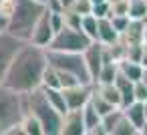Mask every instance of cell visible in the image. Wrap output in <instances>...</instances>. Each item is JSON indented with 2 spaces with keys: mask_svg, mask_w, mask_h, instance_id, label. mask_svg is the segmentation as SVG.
Here are the masks:
<instances>
[{
  "mask_svg": "<svg viewBox=\"0 0 147 135\" xmlns=\"http://www.w3.org/2000/svg\"><path fill=\"white\" fill-rule=\"evenodd\" d=\"M47 65H49L47 49L34 43H24L14 55L2 85L18 93H28L36 87H42V75Z\"/></svg>",
  "mask_w": 147,
  "mask_h": 135,
  "instance_id": "6da1fadb",
  "label": "cell"
},
{
  "mask_svg": "<svg viewBox=\"0 0 147 135\" xmlns=\"http://www.w3.org/2000/svg\"><path fill=\"white\" fill-rule=\"evenodd\" d=\"M24 107L28 113H32L45 129V135H61V123L63 115L49 103L47 93L42 87H36L28 93H24Z\"/></svg>",
  "mask_w": 147,
  "mask_h": 135,
  "instance_id": "7a4b0ae2",
  "label": "cell"
},
{
  "mask_svg": "<svg viewBox=\"0 0 147 135\" xmlns=\"http://www.w3.org/2000/svg\"><path fill=\"white\" fill-rule=\"evenodd\" d=\"M45 8H47L45 4L34 2V0H16V10L10 16L6 30L10 34H14L16 38L28 43L30 36H32V30H34V26L38 22V18L45 12Z\"/></svg>",
  "mask_w": 147,
  "mask_h": 135,
  "instance_id": "3957f363",
  "label": "cell"
},
{
  "mask_svg": "<svg viewBox=\"0 0 147 135\" xmlns=\"http://www.w3.org/2000/svg\"><path fill=\"white\" fill-rule=\"evenodd\" d=\"M24 113V93L0 85V135H6L12 125L20 123Z\"/></svg>",
  "mask_w": 147,
  "mask_h": 135,
  "instance_id": "277c9868",
  "label": "cell"
},
{
  "mask_svg": "<svg viewBox=\"0 0 147 135\" xmlns=\"http://www.w3.org/2000/svg\"><path fill=\"white\" fill-rule=\"evenodd\" d=\"M47 57H49V63L53 67L77 75L81 79V83L93 85V79H91V73H89V67H87V61H85L83 53H67V51H51V49H47Z\"/></svg>",
  "mask_w": 147,
  "mask_h": 135,
  "instance_id": "5b68a950",
  "label": "cell"
},
{
  "mask_svg": "<svg viewBox=\"0 0 147 135\" xmlns=\"http://www.w3.org/2000/svg\"><path fill=\"white\" fill-rule=\"evenodd\" d=\"M93 41L81 30V28H73L67 26L55 34L53 43L49 45L51 51H67V53H85V49L91 45Z\"/></svg>",
  "mask_w": 147,
  "mask_h": 135,
  "instance_id": "8992f818",
  "label": "cell"
},
{
  "mask_svg": "<svg viewBox=\"0 0 147 135\" xmlns=\"http://www.w3.org/2000/svg\"><path fill=\"white\" fill-rule=\"evenodd\" d=\"M22 45H24V41L16 38L8 30L0 32V85L4 83V77H6L8 69H10V63H12L14 55L18 53V49Z\"/></svg>",
  "mask_w": 147,
  "mask_h": 135,
  "instance_id": "52a82bcc",
  "label": "cell"
},
{
  "mask_svg": "<svg viewBox=\"0 0 147 135\" xmlns=\"http://www.w3.org/2000/svg\"><path fill=\"white\" fill-rule=\"evenodd\" d=\"M103 53H105V45H103L101 41H93V43L85 49V53H83V57H85V61H87V67H89V73H91V79H93V85L97 83L99 73H101V69H103V65H105Z\"/></svg>",
  "mask_w": 147,
  "mask_h": 135,
  "instance_id": "ba28073f",
  "label": "cell"
},
{
  "mask_svg": "<svg viewBox=\"0 0 147 135\" xmlns=\"http://www.w3.org/2000/svg\"><path fill=\"white\" fill-rule=\"evenodd\" d=\"M53 38H55V30H53V26H51V10L45 8V12H42V16L38 18V22H36V26H34L32 36H30L28 43H34V45H38V47L49 49V45L53 43Z\"/></svg>",
  "mask_w": 147,
  "mask_h": 135,
  "instance_id": "9c48e42d",
  "label": "cell"
},
{
  "mask_svg": "<svg viewBox=\"0 0 147 135\" xmlns=\"http://www.w3.org/2000/svg\"><path fill=\"white\" fill-rule=\"evenodd\" d=\"M63 93H65V99H67L69 109H83V107L91 101V95H93V85L79 83V85H75V87L63 89Z\"/></svg>",
  "mask_w": 147,
  "mask_h": 135,
  "instance_id": "30bf717a",
  "label": "cell"
},
{
  "mask_svg": "<svg viewBox=\"0 0 147 135\" xmlns=\"http://www.w3.org/2000/svg\"><path fill=\"white\" fill-rule=\"evenodd\" d=\"M61 135H87V127H85V119H83V109H69L63 115Z\"/></svg>",
  "mask_w": 147,
  "mask_h": 135,
  "instance_id": "8fae6325",
  "label": "cell"
},
{
  "mask_svg": "<svg viewBox=\"0 0 147 135\" xmlns=\"http://www.w3.org/2000/svg\"><path fill=\"white\" fill-rule=\"evenodd\" d=\"M119 38H121V32L113 26L111 18L109 16L107 18H99V38L97 41H101L103 45H113Z\"/></svg>",
  "mask_w": 147,
  "mask_h": 135,
  "instance_id": "7c38bea8",
  "label": "cell"
},
{
  "mask_svg": "<svg viewBox=\"0 0 147 135\" xmlns=\"http://www.w3.org/2000/svg\"><path fill=\"white\" fill-rule=\"evenodd\" d=\"M121 38H123L127 45L145 43V20H131L129 26L125 28V32L121 34Z\"/></svg>",
  "mask_w": 147,
  "mask_h": 135,
  "instance_id": "4fadbf2b",
  "label": "cell"
},
{
  "mask_svg": "<svg viewBox=\"0 0 147 135\" xmlns=\"http://www.w3.org/2000/svg\"><path fill=\"white\" fill-rule=\"evenodd\" d=\"M123 113L127 115V119L139 129V133H141V127L145 125V107H143V103L141 101H133L131 105H127V107H123Z\"/></svg>",
  "mask_w": 147,
  "mask_h": 135,
  "instance_id": "5bb4252c",
  "label": "cell"
},
{
  "mask_svg": "<svg viewBox=\"0 0 147 135\" xmlns=\"http://www.w3.org/2000/svg\"><path fill=\"white\" fill-rule=\"evenodd\" d=\"M95 91H97L103 99H107L111 105H115V107H121V109H123V97H121V91H119V87H117L115 83L95 85Z\"/></svg>",
  "mask_w": 147,
  "mask_h": 135,
  "instance_id": "9a60e30c",
  "label": "cell"
},
{
  "mask_svg": "<svg viewBox=\"0 0 147 135\" xmlns=\"http://www.w3.org/2000/svg\"><path fill=\"white\" fill-rule=\"evenodd\" d=\"M42 89H45V93H47L49 103H51L61 115H65V113L69 111V105H67V99H65L63 89H53V87H42Z\"/></svg>",
  "mask_w": 147,
  "mask_h": 135,
  "instance_id": "2e32d148",
  "label": "cell"
},
{
  "mask_svg": "<svg viewBox=\"0 0 147 135\" xmlns=\"http://www.w3.org/2000/svg\"><path fill=\"white\" fill-rule=\"evenodd\" d=\"M119 71L125 75V77H129L131 81H141L143 79V65L141 63H135V61H129V59H123V61H119Z\"/></svg>",
  "mask_w": 147,
  "mask_h": 135,
  "instance_id": "e0dca14e",
  "label": "cell"
},
{
  "mask_svg": "<svg viewBox=\"0 0 147 135\" xmlns=\"http://www.w3.org/2000/svg\"><path fill=\"white\" fill-rule=\"evenodd\" d=\"M83 119H85L87 133H89L93 127H97V125H101V123H103V115L97 111V107L93 105V101H89V103L83 107Z\"/></svg>",
  "mask_w": 147,
  "mask_h": 135,
  "instance_id": "ac0fdd59",
  "label": "cell"
},
{
  "mask_svg": "<svg viewBox=\"0 0 147 135\" xmlns=\"http://www.w3.org/2000/svg\"><path fill=\"white\" fill-rule=\"evenodd\" d=\"M81 30H83L91 41H97V38H99V18H97L95 14L83 16V20H81Z\"/></svg>",
  "mask_w": 147,
  "mask_h": 135,
  "instance_id": "d6986e66",
  "label": "cell"
},
{
  "mask_svg": "<svg viewBox=\"0 0 147 135\" xmlns=\"http://www.w3.org/2000/svg\"><path fill=\"white\" fill-rule=\"evenodd\" d=\"M119 75V63H105L101 73H99V79L95 85H107V83H115Z\"/></svg>",
  "mask_w": 147,
  "mask_h": 135,
  "instance_id": "ffe728a7",
  "label": "cell"
},
{
  "mask_svg": "<svg viewBox=\"0 0 147 135\" xmlns=\"http://www.w3.org/2000/svg\"><path fill=\"white\" fill-rule=\"evenodd\" d=\"M22 125H24V131L26 135H45V129H42V123L32 115V113H24L22 117Z\"/></svg>",
  "mask_w": 147,
  "mask_h": 135,
  "instance_id": "44dd1931",
  "label": "cell"
},
{
  "mask_svg": "<svg viewBox=\"0 0 147 135\" xmlns=\"http://www.w3.org/2000/svg\"><path fill=\"white\" fill-rule=\"evenodd\" d=\"M111 135H141V133H139V129L127 119V115L123 113L121 119L117 121V125L113 127V133H111Z\"/></svg>",
  "mask_w": 147,
  "mask_h": 135,
  "instance_id": "7402d4cb",
  "label": "cell"
},
{
  "mask_svg": "<svg viewBox=\"0 0 147 135\" xmlns=\"http://www.w3.org/2000/svg\"><path fill=\"white\" fill-rule=\"evenodd\" d=\"M129 18L131 20H147V2L145 0H131L129 2Z\"/></svg>",
  "mask_w": 147,
  "mask_h": 135,
  "instance_id": "603a6c76",
  "label": "cell"
},
{
  "mask_svg": "<svg viewBox=\"0 0 147 135\" xmlns=\"http://www.w3.org/2000/svg\"><path fill=\"white\" fill-rule=\"evenodd\" d=\"M42 87H53V89H61V79H59V71L57 67H53L51 63L47 65L45 69V75H42Z\"/></svg>",
  "mask_w": 147,
  "mask_h": 135,
  "instance_id": "cb8c5ba5",
  "label": "cell"
},
{
  "mask_svg": "<svg viewBox=\"0 0 147 135\" xmlns=\"http://www.w3.org/2000/svg\"><path fill=\"white\" fill-rule=\"evenodd\" d=\"M145 43H133V45H127V57L129 61H135V63H141L143 59V53H145Z\"/></svg>",
  "mask_w": 147,
  "mask_h": 135,
  "instance_id": "d4e9b609",
  "label": "cell"
},
{
  "mask_svg": "<svg viewBox=\"0 0 147 135\" xmlns=\"http://www.w3.org/2000/svg\"><path fill=\"white\" fill-rule=\"evenodd\" d=\"M121 115H123V109L119 107V109H115V111H111V113H107V115L103 117V127H105L107 135L113 133V127L117 125V121L121 119Z\"/></svg>",
  "mask_w": 147,
  "mask_h": 135,
  "instance_id": "484cf974",
  "label": "cell"
},
{
  "mask_svg": "<svg viewBox=\"0 0 147 135\" xmlns=\"http://www.w3.org/2000/svg\"><path fill=\"white\" fill-rule=\"evenodd\" d=\"M57 71H59V79H61V89H69V87H75V85L81 83V79H79L77 75H73V73L61 71V69H57ZM85 85H87V83H85Z\"/></svg>",
  "mask_w": 147,
  "mask_h": 135,
  "instance_id": "4316f807",
  "label": "cell"
},
{
  "mask_svg": "<svg viewBox=\"0 0 147 135\" xmlns=\"http://www.w3.org/2000/svg\"><path fill=\"white\" fill-rule=\"evenodd\" d=\"M71 10H75L81 16L93 14V2H91V0H75V4L71 6Z\"/></svg>",
  "mask_w": 147,
  "mask_h": 135,
  "instance_id": "83f0119b",
  "label": "cell"
},
{
  "mask_svg": "<svg viewBox=\"0 0 147 135\" xmlns=\"http://www.w3.org/2000/svg\"><path fill=\"white\" fill-rule=\"evenodd\" d=\"M65 10H61V12H55V10H51V26H53V30H55V34L57 32H61L63 28H65Z\"/></svg>",
  "mask_w": 147,
  "mask_h": 135,
  "instance_id": "f1b7e54d",
  "label": "cell"
},
{
  "mask_svg": "<svg viewBox=\"0 0 147 135\" xmlns=\"http://www.w3.org/2000/svg\"><path fill=\"white\" fill-rule=\"evenodd\" d=\"M14 10H16V0H0V16L10 20Z\"/></svg>",
  "mask_w": 147,
  "mask_h": 135,
  "instance_id": "f546056e",
  "label": "cell"
},
{
  "mask_svg": "<svg viewBox=\"0 0 147 135\" xmlns=\"http://www.w3.org/2000/svg\"><path fill=\"white\" fill-rule=\"evenodd\" d=\"M129 2L131 0H117V2H113L109 16H113V14H127L129 16Z\"/></svg>",
  "mask_w": 147,
  "mask_h": 135,
  "instance_id": "4dcf8cb0",
  "label": "cell"
},
{
  "mask_svg": "<svg viewBox=\"0 0 147 135\" xmlns=\"http://www.w3.org/2000/svg\"><path fill=\"white\" fill-rule=\"evenodd\" d=\"M147 99V83L141 79V81H135V101H145Z\"/></svg>",
  "mask_w": 147,
  "mask_h": 135,
  "instance_id": "1f68e13d",
  "label": "cell"
},
{
  "mask_svg": "<svg viewBox=\"0 0 147 135\" xmlns=\"http://www.w3.org/2000/svg\"><path fill=\"white\" fill-rule=\"evenodd\" d=\"M109 12H111V4L109 2H101V4H95L93 6V14L97 18H107Z\"/></svg>",
  "mask_w": 147,
  "mask_h": 135,
  "instance_id": "d6a6232c",
  "label": "cell"
},
{
  "mask_svg": "<svg viewBox=\"0 0 147 135\" xmlns=\"http://www.w3.org/2000/svg\"><path fill=\"white\" fill-rule=\"evenodd\" d=\"M6 26H8V20H6L4 16H0V32L6 30Z\"/></svg>",
  "mask_w": 147,
  "mask_h": 135,
  "instance_id": "836d02e7",
  "label": "cell"
},
{
  "mask_svg": "<svg viewBox=\"0 0 147 135\" xmlns=\"http://www.w3.org/2000/svg\"><path fill=\"white\" fill-rule=\"evenodd\" d=\"M61 2H63V6H65V10H69L73 4H75V0H61Z\"/></svg>",
  "mask_w": 147,
  "mask_h": 135,
  "instance_id": "e575fe53",
  "label": "cell"
},
{
  "mask_svg": "<svg viewBox=\"0 0 147 135\" xmlns=\"http://www.w3.org/2000/svg\"><path fill=\"white\" fill-rule=\"evenodd\" d=\"M141 65H143V69H147V47H145V53H143V59H141Z\"/></svg>",
  "mask_w": 147,
  "mask_h": 135,
  "instance_id": "d590c367",
  "label": "cell"
},
{
  "mask_svg": "<svg viewBox=\"0 0 147 135\" xmlns=\"http://www.w3.org/2000/svg\"><path fill=\"white\" fill-rule=\"evenodd\" d=\"M141 135H147V119H145V125L141 127Z\"/></svg>",
  "mask_w": 147,
  "mask_h": 135,
  "instance_id": "8d00e7d4",
  "label": "cell"
},
{
  "mask_svg": "<svg viewBox=\"0 0 147 135\" xmlns=\"http://www.w3.org/2000/svg\"><path fill=\"white\" fill-rule=\"evenodd\" d=\"M34 2H40V4H45V6H47V4H49V0H34Z\"/></svg>",
  "mask_w": 147,
  "mask_h": 135,
  "instance_id": "74e56055",
  "label": "cell"
},
{
  "mask_svg": "<svg viewBox=\"0 0 147 135\" xmlns=\"http://www.w3.org/2000/svg\"><path fill=\"white\" fill-rule=\"evenodd\" d=\"M143 107H145V117H147V99L143 101Z\"/></svg>",
  "mask_w": 147,
  "mask_h": 135,
  "instance_id": "f35d334b",
  "label": "cell"
},
{
  "mask_svg": "<svg viewBox=\"0 0 147 135\" xmlns=\"http://www.w3.org/2000/svg\"><path fill=\"white\" fill-rule=\"evenodd\" d=\"M143 81H145V83H147V69H145V71H143Z\"/></svg>",
  "mask_w": 147,
  "mask_h": 135,
  "instance_id": "ab89813d",
  "label": "cell"
},
{
  "mask_svg": "<svg viewBox=\"0 0 147 135\" xmlns=\"http://www.w3.org/2000/svg\"><path fill=\"white\" fill-rule=\"evenodd\" d=\"M107 2H109V4H113V2H117V0H107Z\"/></svg>",
  "mask_w": 147,
  "mask_h": 135,
  "instance_id": "60d3db41",
  "label": "cell"
},
{
  "mask_svg": "<svg viewBox=\"0 0 147 135\" xmlns=\"http://www.w3.org/2000/svg\"><path fill=\"white\" fill-rule=\"evenodd\" d=\"M145 2H147V0H145Z\"/></svg>",
  "mask_w": 147,
  "mask_h": 135,
  "instance_id": "b9f144b4",
  "label": "cell"
}]
</instances>
